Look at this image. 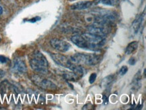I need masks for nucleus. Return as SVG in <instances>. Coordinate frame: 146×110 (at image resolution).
Segmentation results:
<instances>
[{"label":"nucleus","mask_w":146,"mask_h":110,"mask_svg":"<svg viewBox=\"0 0 146 110\" xmlns=\"http://www.w3.org/2000/svg\"><path fill=\"white\" fill-rule=\"evenodd\" d=\"M30 65L32 69L39 74H45L48 72V62L41 52L36 51L33 54L30 59Z\"/></svg>","instance_id":"1"},{"label":"nucleus","mask_w":146,"mask_h":110,"mask_svg":"<svg viewBox=\"0 0 146 110\" xmlns=\"http://www.w3.org/2000/svg\"><path fill=\"white\" fill-rule=\"evenodd\" d=\"M70 60L74 64L87 66H96L102 60V56L96 54L76 53L71 56Z\"/></svg>","instance_id":"2"},{"label":"nucleus","mask_w":146,"mask_h":110,"mask_svg":"<svg viewBox=\"0 0 146 110\" xmlns=\"http://www.w3.org/2000/svg\"><path fill=\"white\" fill-rule=\"evenodd\" d=\"M50 57L53 59L56 64L59 65L60 66H62L63 68L67 69H70V70H73L76 68L77 65L73 63L68 57L65 56L64 55L59 53H50Z\"/></svg>","instance_id":"3"},{"label":"nucleus","mask_w":146,"mask_h":110,"mask_svg":"<svg viewBox=\"0 0 146 110\" xmlns=\"http://www.w3.org/2000/svg\"><path fill=\"white\" fill-rule=\"evenodd\" d=\"M32 81L35 85L38 86L42 89L46 91H55L57 89V86L49 80L44 78L42 76L38 75H34L32 76Z\"/></svg>","instance_id":"4"},{"label":"nucleus","mask_w":146,"mask_h":110,"mask_svg":"<svg viewBox=\"0 0 146 110\" xmlns=\"http://www.w3.org/2000/svg\"><path fill=\"white\" fill-rule=\"evenodd\" d=\"M82 37L92 45L95 47L98 50L104 44L106 40L104 36H100L90 33H84L83 35H82Z\"/></svg>","instance_id":"5"},{"label":"nucleus","mask_w":146,"mask_h":110,"mask_svg":"<svg viewBox=\"0 0 146 110\" xmlns=\"http://www.w3.org/2000/svg\"><path fill=\"white\" fill-rule=\"evenodd\" d=\"M88 30L89 33L104 37L110 33V29L107 27L106 23H100V22H95L92 25L89 26Z\"/></svg>","instance_id":"6"},{"label":"nucleus","mask_w":146,"mask_h":110,"mask_svg":"<svg viewBox=\"0 0 146 110\" xmlns=\"http://www.w3.org/2000/svg\"><path fill=\"white\" fill-rule=\"evenodd\" d=\"M73 43L76 45L77 47L81 48V49L86 50H90V51H98L95 47L92 45L90 43H89L87 41H86L82 35H75L73 36L71 39Z\"/></svg>","instance_id":"7"},{"label":"nucleus","mask_w":146,"mask_h":110,"mask_svg":"<svg viewBox=\"0 0 146 110\" xmlns=\"http://www.w3.org/2000/svg\"><path fill=\"white\" fill-rule=\"evenodd\" d=\"M50 44L52 47L62 53L69 51L71 48V45L68 42L59 39H52L50 41Z\"/></svg>","instance_id":"8"},{"label":"nucleus","mask_w":146,"mask_h":110,"mask_svg":"<svg viewBox=\"0 0 146 110\" xmlns=\"http://www.w3.org/2000/svg\"><path fill=\"white\" fill-rule=\"evenodd\" d=\"M13 70L18 73H25L27 71V67L25 62L22 59H18L14 61Z\"/></svg>","instance_id":"9"},{"label":"nucleus","mask_w":146,"mask_h":110,"mask_svg":"<svg viewBox=\"0 0 146 110\" xmlns=\"http://www.w3.org/2000/svg\"><path fill=\"white\" fill-rule=\"evenodd\" d=\"M94 1H80L76 3L73 4L71 6V9L73 10H85V9L89 8L92 5L94 4Z\"/></svg>","instance_id":"10"},{"label":"nucleus","mask_w":146,"mask_h":110,"mask_svg":"<svg viewBox=\"0 0 146 110\" xmlns=\"http://www.w3.org/2000/svg\"><path fill=\"white\" fill-rule=\"evenodd\" d=\"M63 78H65V80L69 81H77L78 80L80 79L82 76L81 74L76 73L75 72H65L63 74Z\"/></svg>","instance_id":"11"},{"label":"nucleus","mask_w":146,"mask_h":110,"mask_svg":"<svg viewBox=\"0 0 146 110\" xmlns=\"http://www.w3.org/2000/svg\"><path fill=\"white\" fill-rule=\"evenodd\" d=\"M144 18H145V12L143 14H142L141 15L138 17L137 19L135 20V21L133 22V25H132V28L133 29L135 33H138V31H139L140 28H141L142 23H143Z\"/></svg>","instance_id":"12"},{"label":"nucleus","mask_w":146,"mask_h":110,"mask_svg":"<svg viewBox=\"0 0 146 110\" xmlns=\"http://www.w3.org/2000/svg\"><path fill=\"white\" fill-rule=\"evenodd\" d=\"M141 71H139L135 74V77L133 80V90H138L141 87Z\"/></svg>","instance_id":"13"},{"label":"nucleus","mask_w":146,"mask_h":110,"mask_svg":"<svg viewBox=\"0 0 146 110\" xmlns=\"http://www.w3.org/2000/svg\"><path fill=\"white\" fill-rule=\"evenodd\" d=\"M138 45H139V43H138L137 41L131 42L130 43L128 44L126 49H125V53H126L127 55H130V54L134 53V52L137 49Z\"/></svg>","instance_id":"14"},{"label":"nucleus","mask_w":146,"mask_h":110,"mask_svg":"<svg viewBox=\"0 0 146 110\" xmlns=\"http://www.w3.org/2000/svg\"><path fill=\"white\" fill-rule=\"evenodd\" d=\"M114 81H115V76L114 75H109L106 76V78H104L102 80V86L105 89H107L113 84Z\"/></svg>","instance_id":"15"},{"label":"nucleus","mask_w":146,"mask_h":110,"mask_svg":"<svg viewBox=\"0 0 146 110\" xmlns=\"http://www.w3.org/2000/svg\"><path fill=\"white\" fill-rule=\"evenodd\" d=\"M100 3L104 5H115L118 3V0H101Z\"/></svg>","instance_id":"16"},{"label":"nucleus","mask_w":146,"mask_h":110,"mask_svg":"<svg viewBox=\"0 0 146 110\" xmlns=\"http://www.w3.org/2000/svg\"><path fill=\"white\" fill-rule=\"evenodd\" d=\"M128 72V68L126 66H123L121 67V68L119 70V75L123 76L125 75L127 72Z\"/></svg>","instance_id":"17"},{"label":"nucleus","mask_w":146,"mask_h":110,"mask_svg":"<svg viewBox=\"0 0 146 110\" xmlns=\"http://www.w3.org/2000/svg\"><path fill=\"white\" fill-rule=\"evenodd\" d=\"M96 77H97L96 73H92V74L89 77V83L90 84H93L95 81H96Z\"/></svg>","instance_id":"18"},{"label":"nucleus","mask_w":146,"mask_h":110,"mask_svg":"<svg viewBox=\"0 0 146 110\" xmlns=\"http://www.w3.org/2000/svg\"><path fill=\"white\" fill-rule=\"evenodd\" d=\"M7 61H8V59L6 57H5L4 55H0V63L1 64H5L7 62Z\"/></svg>","instance_id":"19"},{"label":"nucleus","mask_w":146,"mask_h":110,"mask_svg":"<svg viewBox=\"0 0 146 110\" xmlns=\"http://www.w3.org/2000/svg\"><path fill=\"white\" fill-rule=\"evenodd\" d=\"M136 62H137V60L135 57H131V58H130L129 60V64L130 65H133V66L135 64Z\"/></svg>","instance_id":"20"},{"label":"nucleus","mask_w":146,"mask_h":110,"mask_svg":"<svg viewBox=\"0 0 146 110\" xmlns=\"http://www.w3.org/2000/svg\"><path fill=\"white\" fill-rule=\"evenodd\" d=\"M108 101V97L106 95H103V101H104V104L107 103Z\"/></svg>","instance_id":"21"},{"label":"nucleus","mask_w":146,"mask_h":110,"mask_svg":"<svg viewBox=\"0 0 146 110\" xmlns=\"http://www.w3.org/2000/svg\"><path fill=\"white\" fill-rule=\"evenodd\" d=\"M40 20V18L39 17H36V18H32V19L29 20V21L30 22H36L37 21H38V20Z\"/></svg>","instance_id":"22"},{"label":"nucleus","mask_w":146,"mask_h":110,"mask_svg":"<svg viewBox=\"0 0 146 110\" xmlns=\"http://www.w3.org/2000/svg\"><path fill=\"white\" fill-rule=\"evenodd\" d=\"M3 14V7L0 6V16Z\"/></svg>","instance_id":"23"},{"label":"nucleus","mask_w":146,"mask_h":110,"mask_svg":"<svg viewBox=\"0 0 146 110\" xmlns=\"http://www.w3.org/2000/svg\"><path fill=\"white\" fill-rule=\"evenodd\" d=\"M0 41H1V37H0Z\"/></svg>","instance_id":"24"}]
</instances>
